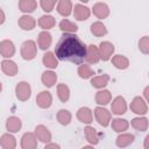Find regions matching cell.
<instances>
[{
	"label": "cell",
	"mask_w": 149,
	"mask_h": 149,
	"mask_svg": "<svg viewBox=\"0 0 149 149\" xmlns=\"http://www.w3.org/2000/svg\"><path fill=\"white\" fill-rule=\"evenodd\" d=\"M41 80H42V83H43L44 86L52 87L56 84V81H57V74L54 71H51V70H47V71H44L42 73Z\"/></svg>",
	"instance_id": "4316f807"
},
{
	"label": "cell",
	"mask_w": 149,
	"mask_h": 149,
	"mask_svg": "<svg viewBox=\"0 0 149 149\" xmlns=\"http://www.w3.org/2000/svg\"><path fill=\"white\" fill-rule=\"evenodd\" d=\"M57 95L62 102H66L70 99V88L66 84H58L57 85Z\"/></svg>",
	"instance_id": "836d02e7"
},
{
	"label": "cell",
	"mask_w": 149,
	"mask_h": 149,
	"mask_svg": "<svg viewBox=\"0 0 149 149\" xmlns=\"http://www.w3.org/2000/svg\"><path fill=\"white\" fill-rule=\"evenodd\" d=\"M112 58V64L119 70H126L129 66V59L123 55H115Z\"/></svg>",
	"instance_id": "f546056e"
},
{
	"label": "cell",
	"mask_w": 149,
	"mask_h": 149,
	"mask_svg": "<svg viewBox=\"0 0 149 149\" xmlns=\"http://www.w3.org/2000/svg\"><path fill=\"white\" fill-rule=\"evenodd\" d=\"M98 50H99L100 59H102V61L106 62V61L111 59V57H112L113 54H114L115 48H114L113 43H111V42H108V41H104V42H101V43L99 44Z\"/></svg>",
	"instance_id": "52a82bcc"
},
{
	"label": "cell",
	"mask_w": 149,
	"mask_h": 149,
	"mask_svg": "<svg viewBox=\"0 0 149 149\" xmlns=\"http://www.w3.org/2000/svg\"><path fill=\"white\" fill-rule=\"evenodd\" d=\"M51 42H52V37H51V34L47 30H43L38 34V37H37V44H38V48L41 50H47L49 49V47L51 45Z\"/></svg>",
	"instance_id": "e0dca14e"
},
{
	"label": "cell",
	"mask_w": 149,
	"mask_h": 149,
	"mask_svg": "<svg viewBox=\"0 0 149 149\" xmlns=\"http://www.w3.org/2000/svg\"><path fill=\"white\" fill-rule=\"evenodd\" d=\"M77 72H78V76H79L80 78H83V79L92 78L93 74H94V71H93V70L91 69V66L87 65V64H80V65L78 66Z\"/></svg>",
	"instance_id": "8d00e7d4"
},
{
	"label": "cell",
	"mask_w": 149,
	"mask_h": 149,
	"mask_svg": "<svg viewBox=\"0 0 149 149\" xmlns=\"http://www.w3.org/2000/svg\"><path fill=\"white\" fill-rule=\"evenodd\" d=\"M42 62H43V65L45 68L51 69V70L52 69H56L58 66V59H57V57L55 56L54 52H50V51H48V52H45L43 55Z\"/></svg>",
	"instance_id": "484cf974"
},
{
	"label": "cell",
	"mask_w": 149,
	"mask_h": 149,
	"mask_svg": "<svg viewBox=\"0 0 149 149\" xmlns=\"http://www.w3.org/2000/svg\"><path fill=\"white\" fill-rule=\"evenodd\" d=\"M90 30H91L92 35H94L95 37H102V36H105V35L107 34V28H106V26H105L102 22H100V21L93 22V23L91 24V27H90Z\"/></svg>",
	"instance_id": "f1b7e54d"
},
{
	"label": "cell",
	"mask_w": 149,
	"mask_h": 149,
	"mask_svg": "<svg viewBox=\"0 0 149 149\" xmlns=\"http://www.w3.org/2000/svg\"><path fill=\"white\" fill-rule=\"evenodd\" d=\"M109 123L112 126V129L116 133H123L129 127V122L126 119H121V118H115Z\"/></svg>",
	"instance_id": "603a6c76"
},
{
	"label": "cell",
	"mask_w": 149,
	"mask_h": 149,
	"mask_svg": "<svg viewBox=\"0 0 149 149\" xmlns=\"http://www.w3.org/2000/svg\"><path fill=\"white\" fill-rule=\"evenodd\" d=\"M135 140V136L133 134H129V133H121L116 140H115V144L119 147V148H126L128 146H130Z\"/></svg>",
	"instance_id": "ffe728a7"
},
{
	"label": "cell",
	"mask_w": 149,
	"mask_h": 149,
	"mask_svg": "<svg viewBox=\"0 0 149 149\" xmlns=\"http://www.w3.org/2000/svg\"><path fill=\"white\" fill-rule=\"evenodd\" d=\"M36 104L41 108H49L52 104V95L49 91H42L36 97Z\"/></svg>",
	"instance_id": "5bb4252c"
},
{
	"label": "cell",
	"mask_w": 149,
	"mask_h": 149,
	"mask_svg": "<svg viewBox=\"0 0 149 149\" xmlns=\"http://www.w3.org/2000/svg\"><path fill=\"white\" fill-rule=\"evenodd\" d=\"M111 111L113 114L115 115H122L126 113L127 111V102L126 99L121 95H118L113 99L112 104H111Z\"/></svg>",
	"instance_id": "8992f818"
},
{
	"label": "cell",
	"mask_w": 149,
	"mask_h": 149,
	"mask_svg": "<svg viewBox=\"0 0 149 149\" xmlns=\"http://www.w3.org/2000/svg\"><path fill=\"white\" fill-rule=\"evenodd\" d=\"M79 1H81V2H88L90 0H79Z\"/></svg>",
	"instance_id": "f6af8a7d"
},
{
	"label": "cell",
	"mask_w": 149,
	"mask_h": 149,
	"mask_svg": "<svg viewBox=\"0 0 149 149\" xmlns=\"http://www.w3.org/2000/svg\"><path fill=\"white\" fill-rule=\"evenodd\" d=\"M15 54V45L10 40H3L0 42V55L3 58H10Z\"/></svg>",
	"instance_id": "30bf717a"
},
{
	"label": "cell",
	"mask_w": 149,
	"mask_h": 149,
	"mask_svg": "<svg viewBox=\"0 0 149 149\" xmlns=\"http://www.w3.org/2000/svg\"><path fill=\"white\" fill-rule=\"evenodd\" d=\"M22 127V121L17 116H9L6 121V129L9 133H16L21 129Z\"/></svg>",
	"instance_id": "cb8c5ba5"
},
{
	"label": "cell",
	"mask_w": 149,
	"mask_h": 149,
	"mask_svg": "<svg viewBox=\"0 0 149 149\" xmlns=\"http://www.w3.org/2000/svg\"><path fill=\"white\" fill-rule=\"evenodd\" d=\"M37 8L36 0H20L19 1V9L22 13H31Z\"/></svg>",
	"instance_id": "d6a6232c"
},
{
	"label": "cell",
	"mask_w": 149,
	"mask_h": 149,
	"mask_svg": "<svg viewBox=\"0 0 149 149\" xmlns=\"http://www.w3.org/2000/svg\"><path fill=\"white\" fill-rule=\"evenodd\" d=\"M35 135L37 137V140H40L43 143H48L51 141V133L50 130L44 126V125H38L35 128Z\"/></svg>",
	"instance_id": "2e32d148"
},
{
	"label": "cell",
	"mask_w": 149,
	"mask_h": 149,
	"mask_svg": "<svg viewBox=\"0 0 149 149\" xmlns=\"http://www.w3.org/2000/svg\"><path fill=\"white\" fill-rule=\"evenodd\" d=\"M139 49L144 55L149 54V36H143L139 41Z\"/></svg>",
	"instance_id": "74e56055"
},
{
	"label": "cell",
	"mask_w": 149,
	"mask_h": 149,
	"mask_svg": "<svg viewBox=\"0 0 149 149\" xmlns=\"http://www.w3.org/2000/svg\"><path fill=\"white\" fill-rule=\"evenodd\" d=\"M37 147V137L35 133H24L21 137V148L22 149H35Z\"/></svg>",
	"instance_id": "9c48e42d"
},
{
	"label": "cell",
	"mask_w": 149,
	"mask_h": 149,
	"mask_svg": "<svg viewBox=\"0 0 149 149\" xmlns=\"http://www.w3.org/2000/svg\"><path fill=\"white\" fill-rule=\"evenodd\" d=\"M5 20H6V15H5V12L0 8V24H2L3 22H5Z\"/></svg>",
	"instance_id": "b9f144b4"
},
{
	"label": "cell",
	"mask_w": 149,
	"mask_h": 149,
	"mask_svg": "<svg viewBox=\"0 0 149 149\" xmlns=\"http://www.w3.org/2000/svg\"><path fill=\"white\" fill-rule=\"evenodd\" d=\"M15 94L16 98L21 101H26L31 95V87L27 81H20L15 86Z\"/></svg>",
	"instance_id": "277c9868"
},
{
	"label": "cell",
	"mask_w": 149,
	"mask_h": 149,
	"mask_svg": "<svg viewBox=\"0 0 149 149\" xmlns=\"http://www.w3.org/2000/svg\"><path fill=\"white\" fill-rule=\"evenodd\" d=\"M72 10H73L74 19L78 20V21H85L91 15V9L88 7L81 5V3H76L74 7L72 8Z\"/></svg>",
	"instance_id": "ba28073f"
},
{
	"label": "cell",
	"mask_w": 149,
	"mask_h": 149,
	"mask_svg": "<svg viewBox=\"0 0 149 149\" xmlns=\"http://www.w3.org/2000/svg\"><path fill=\"white\" fill-rule=\"evenodd\" d=\"M85 61H86L88 64H97V63L100 61V55H99V50H98V47H97V45L90 44V45L87 47Z\"/></svg>",
	"instance_id": "9a60e30c"
},
{
	"label": "cell",
	"mask_w": 149,
	"mask_h": 149,
	"mask_svg": "<svg viewBox=\"0 0 149 149\" xmlns=\"http://www.w3.org/2000/svg\"><path fill=\"white\" fill-rule=\"evenodd\" d=\"M143 95H144V100L148 102L149 101V86H146V88L143 91Z\"/></svg>",
	"instance_id": "60d3db41"
},
{
	"label": "cell",
	"mask_w": 149,
	"mask_h": 149,
	"mask_svg": "<svg viewBox=\"0 0 149 149\" xmlns=\"http://www.w3.org/2000/svg\"><path fill=\"white\" fill-rule=\"evenodd\" d=\"M84 134H85V139L86 141L91 144V146H95L99 143V134L97 132V129L92 126H86L84 129Z\"/></svg>",
	"instance_id": "d6986e66"
},
{
	"label": "cell",
	"mask_w": 149,
	"mask_h": 149,
	"mask_svg": "<svg viewBox=\"0 0 149 149\" xmlns=\"http://www.w3.org/2000/svg\"><path fill=\"white\" fill-rule=\"evenodd\" d=\"M58 0H41V7H42V9L45 12V13H50L52 9H54V7H55V5H56V2H57Z\"/></svg>",
	"instance_id": "f35d334b"
},
{
	"label": "cell",
	"mask_w": 149,
	"mask_h": 149,
	"mask_svg": "<svg viewBox=\"0 0 149 149\" xmlns=\"http://www.w3.org/2000/svg\"><path fill=\"white\" fill-rule=\"evenodd\" d=\"M44 148L45 149H50V148H55V149H59L61 147H59V144H57V143H45V146H44Z\"/></svg>",
	"instance_id": "ab89813d"
},
{
	"label": "cell",
	"mask_w": 149,
	"mask_h": 149,
	"mask_svg": "<svg viewBox=\"0 0 149 149\" xmlns=\"http://www.w3.org/2000/svg\"><path fill=\"white\" fill-rule=\"evenodd\" d=\"M111 100H112V93H111L108 90L100 88V90L95 93V102H97L98 105L105 106V105H107L108 102H111Z\"/></svg>",
	"instance_id": "7402d4cb"
},
{
	"label": "cell",
	"mask_w": 149,
	"mask_h": 149,
	"mask_svg": "<svg viewBox=\"0 0 149 149\" xmlns=\"http://www.w3.org/2000/svg\"><path fill=\"white\" fill-rule=\"evenodd\" d=\"M94 116H95V120L97 122L102 126V127H107L112 120V114L108 109L104 108V107H95L94 108Z\"/></svg>",
	"instance_id": "3957f363"
},
{
	"label": "cell",
	"mask_w": 149,
	"mask_h": 149,
	"mask_svg": "<svg viewBox=\"0 0 149 149\" xmlns=\"http://www.w3.org/2000/svg\"><path fill=\"white\" fill-rule=\"evenodd\" d=\"M130 109L133 113L139 115H144L148 112L147 101L142 97H135L130 102Z\"/></svg>",
	"instance_id": "5b68a950"
},
{
	"label": "cell",
	"mask_w": 149,
	"mask_h": 149,
	"mask_svg": "<svg viewBox=\"0 0 149 149\" xmlns=\"http://www.w3.org/2000/svg\"><path fill=\"white\" fill-rule=\"evenodd\" d=\"M72 2L71 0H58V5H57V12L58 14H61L62 16L66 17L72 13Z\"/></svg>",
	"instance_id": "44dd1931"
},
{
	"label": "cell",
	"mask_w": 149,
	"mask_h": 149,
	"mask_svg": "<svg viewBox=\"0 0 149 149\" xmlns=\"http://www.w3.org/2000/svg\"><path fill=\"white\" fill-rule=\"evenodd\" d=\"M72 120V114L68 109H59L57 112V121L62 126H68Z\"/></svg>",
	"instance_id": "d590c367"
},
{
	"label": "cell",
	"mask_w": 149,
	"mask_h": 149,
	"mask_svg": "<svg viewBox=\"0 0 149 149\" xmlns=\"http://www.w3.org/2000/svg\"><path fill=\"white\" fill-rule=\"evenodd\" d=\"M130 125L137 132H146L148 129V119L146 116H137L132 119Z\"/></svg>",
	"instance_id": "83f0119b"
},
{
	"label": "cell",
	"mask_w": 149,
	"mask_h": 149,
	"mask_svg": "<svg viewBox=\"0 0 149 149\" xmlns=\"http://www.w3.org/2000/svg\"><path fill=\"white\" fill-rule=\"evenodd\" d=\"M1 70L2 72L6 74V76H9V77H13L19 71V68L16 65V63L9 58H6L1 62Z\"/></svg>",
	"instance_id": "4fadbf2b"
},
{
	"label": "cell",
	"mask_w": 149,
	"mask_h": 149,
	"mask_svg": "<svg viewBox=\"0 0 149 149\" xmlns=\"http://www.w3.org/2000/svg\"><path fill=\"white\" fill-rule=\"evenodd\" d=\"M109 81V76L108 74H101V76H93L91 79V85L95 88H104L107 86Z\"/></svg>",
	"instance_id": "4dcf8cb0"
},
{
	"label": "cell",
	"mask_w": 149,
	"mask_h": 149,
	"mask_svg": "<svg viewBox=\"0 0 149 149\" xmlns=\"http://www.w3.org/2000/svg\"><path fill=\"white\" fill-rule=\"evenodd\" d=\"M2 91V84H1V81H0V92Z\"/></svg>",
	"instance_id": "ee69618b"
},
{
	"label": "cell",
	"mask_w": 149,
	"mask_h": 149,
	"mask_svg": "<svg viewBox=\"0 0 149 149\" xmlns=\"http://www.w3.org/2000/svg\"><path fill=\"white\" fill-rule=\"evenodd\" d=\"M0 146L3 149H15L16 148V140L12 134L6 133V134L1 135V137H0Z\"/></svg>",
	"instance_id": "d4e9b609"
},
{
	"label": "cell",
	"mask_w": 149,
	"mask_h": 149,
	"mask_svg": "<svg viewBox=\"0 0 149 149\" xmlns=\"http://www.w3.org/2000/svg\"><path fill=\"white\" fill-rule=\"evenodd\" d=\"M59 29L64 33H76L78 30V26L68 19H63L59 22Z\"/></svg>",
	"instance_id": "e575fe53"
},
{
	"label": "cell",
	"mask_w": 149,
	"mask_h": 149,
	"mask_svg": "<svg viewBox=\"0 0 149 149\" xmlns=\"http://www.w3.org/2000/svg\"><path fill=\"white\" fill-rule=\"evenodd\" d=\"M37 23L43 30H48V29H51L56 24V20L52 15H42L38 19Z\"/></svg>",
	"instance_id": "1f68e13d"
},
{
	"label": "cell",
	"mask_w": 149,
	"mask_h": 149,
	"mask_svg": "<svg viewBox=\"0 0 149 149\" xmlns=\"http://www.w3.org/2000/svg\"><path fill=\"white\" fill-rule=\"evenodd\" d=\"M37 54V47L36 43L31 40H27L21 45V56L26 61H31L36 57Z\"/></svg>",
	"instance_id": "7a4b0ae2"
},
{
	"label": "cell",
	"mask_w": 149,
	"mask_h": 149,
	"mask_svg": "<svg viewBox=\"0 0 149 149\" xmlns=\"http://www.w3.org/2000/svg\"><path fill=\"white\" fill-rule=\"evenodd\" d=\"M77 119L83 123H91L93 121V113L92 109L88 107H80L77 111Z\"/></svg>",
	"instance_id": "ac0fdd59"
},
{
	"label": "cell",
	"mask_w": 149,
	"mask_h": 149,
	"mask_svg": "<svg viewBox=\"0 0 149 149\" xmlns=\"http://www.w3.org/2000/svg\"><path fill=\"white\" fill-rule=\"evenodd\" d=\"M143 147H144V149H149V135H147V136H146Z\"/></svg>",
	"instance_id": "7bdbcfd3"
},
{
	"label": "cell",
	"mask_w": 149,
	"mask_h": 149,
	"mask_svg": "<svg viewBox=\"0 0 149 149\" xmlns=\"http://www.w3.org/2000/svg\"><path fill=\"white\" fill-rule=\"evenodd\" d=\"M92 12H93V15L97 16L98 19L102 20V19H106L108 15H109V7L107 3L105 2H97L93 5V8H92Z\"/></svg>",
	"instance_id": "8fae6325"
},
{
	"label": "cell",
	"mask_w": 149,
	"mask_h": 149,
	"mask_svg": "<svg viewBox=\"0 0 149 149\" xmlns=\"http://www.w3.org/2000/svg\"><path fill=\"white\" fill-rule=\"evenodd\" d=\"M17 24H19V27L22 30L28 31V30H33L36 27V20L33 16H30L28 14H24V15H22V16L19 17Z\"/></svg>",
	"instance_id": "7c38bea8"
},
{
	"label": "cell",
	"mask_w": 149,
	"mask_h": 149,
	"mask_svg": "<svg viewBox=\"0 0 149 149\" xmlns=\"http://www.w3.org/2000/svg\"><path fill=\"white\" fill-rule=\"evenodd\" d=\"M86 50L87 47L79 36L74 33H64L55 47V56L59 61L79 64L85 59Z\"/></svg>",
	"instance_id": "6da1fadb"
}]
</instances>
